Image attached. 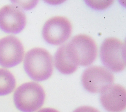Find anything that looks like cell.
<instances>
[{"mask_svg":"<svg viewBox=\"0 0 126 112\" xmlns=\"http://www.w3.org/2000/svg\"><path fill=\"white\" fill-rule=\"evenodd\" d=\"M45 94L42 87L35 82L25 83L19 86L13 95L14 104L22 112H34L43 105Z\"/></svg>","mask_w":126,"mask_h":112,"instance_id":"cell-2","label":"cell"},{"mask_svg":"<svg viewBox=\"0 0 126 112\" xmlns=\"http://www.w3.org/2000/svg\"><path fill=\"white\" fill-rule=\"evenodd\" d=\"M114 77L106 68L97 66H91L83 73L81 81L83 87L89 92L101 93L111 85Z\"/></svg>","mask_w":126,"mask_h":112,"instance_id":"cell-4","label":"cell"},{"mask_svg":"<svg viewBox=\"0 0 126 112\" xmlns=\"http://www.w3.org/2000/svg\"><path fill=\"white\" fill-rule=\"evenodd\" d=\"M68 44L78 65L88 66L95 60L97 46L90 36L84 34L76 35Z\"/></svg>","mask_w":126,"mask_h":112,"instance_id":"cell-6","label":"cell"},{"mask_svg":"<svg viewBox=\"0 0 126 112\" xmlns=\"http://www.w3.org/2000/svg\"><path fill=\"white\" fill-rule=\"evenodd\" d=\"M54 64L57 70L63 74L69 75L77 70L78 64L68 43L58 48L55 55Z\"/></svg>","mask_w":126,"mask_h":112,"instance_id":"cell-10","label":"cell"},{"mask_svg":"<svg viewBox=\"0 0 126 112\" xmlns=\"http://www.w3.org/2000/svg\"><path fill=\"white\" fill-rule=\"evenodd\" d=\"M72 31L70 22L63 16H55L48 19L42 28V36L48 43L59 45L70 37Z\"/></svg>","mask_w":126,"mask_h":112,"instance_id":"cell-5","label":"cell"},{"mask_svg":"<svg viewBox=\"0 0 126 112\" xmlns=\"http://www.w3.org/2000/svg\"><path fill=\"white\" fill-rule=\"evenodd\" d=\"M100 57L109 71L113 72L123 71L126 65L125 42L115 37L106 38L100 46Z\"/></svg>","mask_w":126,"mask_h":112,"instance_id":"cell-3","label":"cell"},{"mask_svg":"<svg viewBox=\"0 0 126 112\" xmlns=\"http://www.w3.org/2000/svg\"><path fill=\"white\" fill-rule=\"evenodd\" d=\"M87 3L92 7L95 9H104L111 4L113 1H87Z\"/></svg>","mask_w":126,"mask_h":112,"instance_id":"cell-12","label":"cell"},{"mask_svg":"<svg viewBox=\"0 0 126 112\" xmlns=\"http://www.w3.org/2000/svg\"><path fill=\"white\" fill-rule=\"evenodd\" d=\"M16 85L14 76L9 71L0 69V96L11 93Z\"/></svg>","mask_w":126,"mask_h":112,"instance_id":"cell-11","label":"cell"},{"mask_svg":"<svg viewBox=\"0 0 126 112\" xmlns=\"http://www.w3.org/2000/svg\"><path fill=\"white\" fill-rule=\"evenodd\" d=\"M73 112H99L97 109L90 106H82L77 108Z\"/></svg>","mask_w":126,"mask_h":112,"instance_id":"cell-13","label":"cell"},{"mask_svg":"<svg viewBox=\"0 0 126 112\" xmlns=\"http://www.w3.org/2000/svg\"><path fill=\"white\" fill-rule=\"evenodd\" d=\"M26 24V15L19 7L6 5L0 9V29L5 33H19Z\"/></svg>","mask_w":126,"mask_h":112,"instance_id":"cell-8","label":"cell"},{"mask_svg":"<svg viewBox=\"0 0 126 112\" xmlns=\"http://www.w3.org/2000/svg\"><path fill=\"white\" fill-rule=\"evenodd\" d=\"M24 50L20 40L13 36L0 39V65L5 68L13 67L20 63Z\"/></svg>","mask_w":126,"mask_h":112,"instance_id":"cell-7","label":"cell"},{"mask_svg":"<svg viewBox=\"0 0 126 112\" xmlns=\"http://www.w3.org/2000/svg\"><path fill=\"white\" fill-rule=\"evenodd\" d=\"M24 68L33 80L37 81L46 80L53 73L52 57L47 50L43 48H32L25 55Z\"/></svg>","mask_w":126,"mask_h":112,"instance_id":"cell-1","label":"cell"},{"mask_svg":"<svg viewBox=\"0 0 126 112\" xmlns=\"http://www.w3.org/2000/svg\"><path fill=\"white\" fill-rule=\"evenodd\" d=\"M100 101L107 111L121 112L126 106V89L120 84H112L101 93Z\"/></svg>","mask_w":126,"mask_h":112,"instance_id":"cell-9","label":"cell"},{"mask_svg":"<svg viewBox=\"0 0 126 112\" xmlns=\"http://www.w3.org/2000/svg\"><path fill=\"white\" fill-rule=\"evenodd\" d=\"M37 112H59L54 109L46 108L42 109L39 111H38Z\"/></svg>","mask_w":126,"mask_h":112,"instance_id":"cell-14","label":"cell"}]
</instances>
